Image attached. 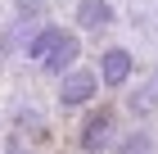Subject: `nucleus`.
I'll return each instance as SVG.
<instances>
[{
    "mask_svg": "<svg viewBox=\"0 0 158 154\" xmlns=\"http://www.w3.org/2000/svg\"><path fill=\"white\" fill-rule=\"evenodd\" d=\"M0 50H5V41H0Z\"/></svg>",
    "mask_w": 158,
    "mask_h": 154,
    "instance_id": "9d476101",
    "label": "nucleus"
},
{
    "mask_svg": "<svg viewBox=\"0 0 158 154\" xmlns=\"http://www.w3.org/2000/svg\"><path fill=\"white\" fill-rule=\"evenodd\" d=\"M113 122H118V113H113V109H99V113H90V118L81 122V136H77V145H81L86 154H99L104 145L113 141Z\"/></svg>",
    "mask_w": 158,
    "mask_h": 154,
    "instance_id": "f03ea898",
    "label": "nucleus"
},
{
    "mask_svg": "<svg viewBox=\"0 0 158 154\" xmlns=\"http://www.w3.org/2000/svg\"><path fill=\"white\" fill-rule=\"evenodd\" d=\"M95 91H99L95 73L90 68H73V73H63V82H59V104L63 109H77V104H86Z\"/></svg>",
    "mask_w": 158,
    "mask_h": 154,
    "instance_id": "f257e3e1",
    "label": "nucleus"
},
{
    "mask_svg": "<svg viewBox=\"0 0 158 154\" xmlns=\"http://www.w3.org/2000/svg\"><path fill=\"white\" fill-rule=\"evenodd\" d=\"M77 55H81V41H77V32H63V36H59V46L45 55V64H41V68H45L50 77H63V73H73Z\"/></svg>",
    "mask_w": 158,
    "mask_h": 154,
    "instance_id": "20e7f679",
    "label": "nucleus"
},
{
    "mask_svg": "<svg viewBox=\"0 0 158 154\" xmlns=\"http://www.w3.org/2000/svg\"><path fill=\"white\" fill-rule=\"evenodd\" d=\"M14 9H18V23H36L45 14V0H14Z\"/></svg>",
    "mask_w": 158,
    "mask_h": 154,
    "instance_id": "1a4fd4ad",
    "label": "nucleus"
},
{
    "mask_svg": "<svg viewBox=\"0 0 158 154\" xmlns=\"http://www.w3.org/2000/svg\"><path fill=\"white\" fill-rule=\"evenodd\" d=\"M113 5L109 0H77V27H90V32H99V27H113Z\"/></svg>",
    "mask_w": 158,
    "mask_h": 154,
    "instance_id": "39448f33",
    "label": "nucleus"
},
{
    "mask_svg": "<svg viewBox=\"0 0 158 154\" xmlns=\"http://www.w3.org/2000/svg\"><path fill=\"white\" fill-rule=\"evenodd\" d=\"M135 59H131V50H122V46H109L104 55H99V82L104 86H127V77H131Z\"/></svg>",
    "mask_w": 158,
    "mask_h": 154,
    "instance_id": "7ed1b4c3",
    "label": "nucleus"
},
{
    "mask_svg": "<svg viewBox=\"0 0 158 154\" xmlns=\"http://www.w3.org/2000/svg\"><path fill=\"white\" fill-rule=\"evenodd\" d=\"M127 109H131L135 118H154V109H158V77L149 86H135V91L127 95Z\"/></svg>",
    "mask_w": 158,
    "mask_h": 154,
    "instance_id": "423d86ee",
    "label": "nucleus"
},
{
    "mask_svg": "<svg viewBox=\"0 0 158 154\" xmlns=\"http://www.w3.org/2000/svg\"><path fill=\"white\" fill-rule=\"evenodd\" d=\"M59 36H63V27H41L32 41H27V59H36V64H45V55L54 46H59Z\"/></svg>",
    "mask_w": 158,
    "mask_h": 154,
    "instance_id": "0eeeda50",
    "label": "nucleus"
},
{
    "mask_svg": "<svg viewBox=\"0 0 158 154\" xmlns=\"http://www.w3.org/2000/svg\"><path fill=\"white\" fill-rule=\"evenodd\" d=\"M118 154H154V136H149V131H131V136L118 145Z\"/></svg>",
    "mask_w": 158,
    "mask_h": 154,
    "instance_id": "6e6552de",
    "label": "nucleus"
}]
</instances>
